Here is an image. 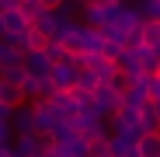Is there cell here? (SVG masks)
Instances as JSON below:
<instances>
[{
  "mask_svg": "<svg viewBox=\"0 0 160 157\" xmlns=\"http://www.w3.org/2000/svg\"><path fill=\"white\" fill-rule=\"evenodd\" d=\"M136 42H139V49L160 52V21H157V18H143V21H139V28H136Z\"/></svg>",
  "mask_w": 160,
  "mask_h": 157,
  "instance_id": "1",
  "label": "cell"
},
{
  "mask_svg": "<svg viewBox=\"0 0 160 157\" xmlns=\"http://www.w3.org/2000/svg\"><path fill=\"white\" fill-rule=\"evenodd\" d=\"M21 101H24L21 81H11V77H0V105H4V108H18Z\"/></svg>",
  "mask_w": 160,
  "mask_h": 157,
  "instance_id": "2",
  "label": "cell"
},
{
  "mask_svg": "<svg viewBox=\"0 0 160 157\" xmlns=\"http://www.w3.org/2000/svg\"><path fill=\"white\" fill-rule=\"evenodd\" d=\"M21 45H24V52H42V49L49 45V35H45L42 28H35V24H28V32H24Z\"/></svg>",
  "mask_w": 160,
  "mask_h": 157,
  "instance_id": "3",
  "label": "cell"
},
{
  "mask_svg": "<svg viewBox=\"0 0 160 157\" xmlns=\"http://www.w3.org/2000/svg\"><path fill=\"white\" fill-rule=\"evenodd\" d=\"M136 157H160V136L157 133H143L136 140Z\"/></svg>",
  "mask_w": 160,
  "mask_h": 157,
  "instance_id": "4",
  "label": "cell"
},
{
  "mask_svg": "<svg viewBox=\"0 0 160 157\" xmlns=\"http://www.w3.org/2000/svg\"><path fill=\"white\" fill-rule=\"evenodd\" d=\"M87 154H91V157H112V147H108V140L91 136V140H87Z\"/></svg>",
  "mask_w": 160,
  "mask_h": 157,
  "instance_id": "5",
  "label": "cell"
},
{
  "mask_svg": "<svg viewBox=\"0 0 160 157\" xmlns=\"http://www.w3.org/2000/svg\"><path fill=\"white\" fill-rule=\"evenodd\" d=\"M14 11H18V14H21V18H24V21H28V24H32V21H35V18H38V14H42V7H38V4H35V0H21V4H18V7H14Z\"/></svg>",
  "mask_w": 160,
  "mask_h": 157,
  "instance_id": "6",
  "label": "cell"
},
{
  "mask_svg": "<svg viewBox=\"0 0 160 157\" xmlns=\"http://www.w3.org/2000/svg\"><path fill=\"white\" fill-rule=\"evenodd\" d=\"M143 18H157L160 21V0H146V14Z\"/></svg>",
  "mask_w": 160,
  "mask_h": 157,
  "instance_id": "7",
  "label": "cell"
},
{
  "mask_svg": "<svg viewBox=\"0 0 160 157\" xmlns=\"http://www.w3.org/2000/svg\"><path fill=\"white\" fill-rule=\"evenodd\" d=\"M35 4H38L42 11H59V7H63V0H35Z\"/></svg>",
  "mask_w": 160,
  "mask_h": 157,
  "instance_id": "8",
  "label": "cell"
},
{
  "mask_svg": "<svg viewBox=\"0 0 160 157\" xmlns=\"http://www.w3.org/2000/svg\"><path fill=\"white\" fill-rule=\"evenodd\" d=\"M153 77H157V81H160V56H157V66H153Z\"/></svg>",
  "mask_w": 160,
  "mask_h": 157,
  "instance_id": "9",
  "label": "cell"
},
{
  "mask_svg": "<svg viewBox=\"0 0 160 157\" xmlns=\"http://www.w3.org/2000/svg\"><path fill=\"white\" fill-rule=\"evenodd\" d=\"M0 157H11V150H0Z\"/></svg>",
  "mask_w": 160,
  "mask_h": 157,
  "instance_id": "10",
  "label": "cell"
},
{
  "mask_svg": "<svg viewBox=\"0 0 160 157\" xmlns=\"http://www.w3.org/2000/svg\"><path fill=\"white\" fill-rule=\"evenodd\" d=\"M28 157H45V154H28Z\"/></svg>",
  "mask_w": 160,
  "mask_h": 157,
  "instance_id": "11",
  "label": "cell"
}]
</instances>
